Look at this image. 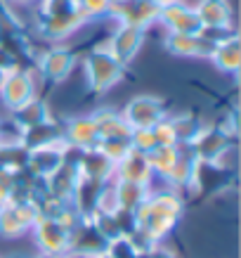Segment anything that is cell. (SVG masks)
Wrapping results in <instances>:
<instances>
[{
    "instance_id": "cell-1",
    "label": "cell",
    "mask_w": 241,
    "mask_h": 258,
    "mask_svg": "<svg viewBox=\"0 0 241 258\" xmlns=\"http://www.w3.org/2000/svg\"><path fill=\"white\" fill-rule=\"evenodd\" d=\"M158 258H173V256H168V253H161V256H158Z\"/></svg>"
}]
</instances>
